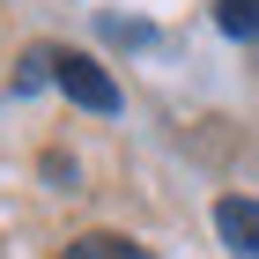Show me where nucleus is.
<instances>
[{"mask_svg":"<svg viewBox=\"0 0 259 259\" xmlns=\"http://www.w3.org/2000/svg\"><path fill=\"white\" fill-rule=\"evenodd\" d=\"M52 81H60V97L67 104H81V111H119V81L104 74L97 60H89V52H52Z\"/></svg>","mask_w":259,"mask_h":259,"instance_id":"obj_1","label":"nucleus"},{"mask_svg":"<svg viewBox=\"0 0 259 259\" xmlns=\"http://www.w3.org/2000/svg\"><path fill=\"white\" fill-rule=\"evenodd\" d=\"M215 230H222V244H230V259H259V200L222 193L215 200Z\"/></svg>","mask_w":259,"mask_h":259,"instance_id":"obj_2","label":"nucleus"},{"mask_svg":"<svg viewBox=\"0 0 259 259\" xmlns=\"http://www.w3.org/2000/svg\"><path fill=\"white\" fill-rule=\"evenodd\" d=\"M60 259H156V252L134 244V237H119V230H89V237H74Z\"/></svg>","mask_w":259,"mask_h":259,"instance_id":"obj_3","label":"nucleus"},{"mask_svg":"<svg viewBox=\"0 0 259 259\" xmlns=\"http://www.w3.org/2000/svg\"><path fill=\"white\" fill-rule=\"evenodd\" d=\"M215 22L230 37H259V0H215Z\"/></svg>","mask_w":259,"mask_h":259,"instance_id":"obj_4","label":"nucleus"},{"mask_svg":"<svg viewBox=\"0 0 259 259\" xmlns=\"http://www.w3.org/2000/svg\"><path fill=\"white\" fill-rule=\"evenodd\" d=\"M37 81H52V52H22V74H15V89H37Z\"/></svg>","mask_w":259,"mask_h":259,"instance_id":"obj_5","label":"nucleus"}]
</instances>
